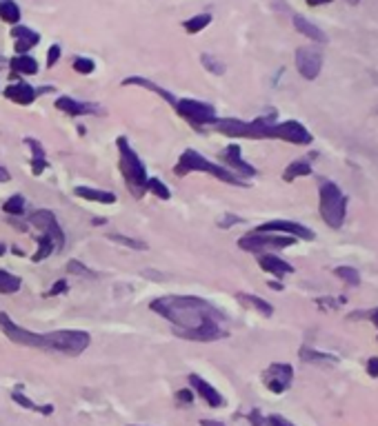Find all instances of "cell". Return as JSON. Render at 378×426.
Segmentation results:
<instances>
[{"instance_id":"e0dca14e","label":"cell","mask_w":378,"mask_h":426,"mask_svg":"<svg viewBox=\"0 0 378 426\" xmlns=\"http://www.w3.org/2000/svg\"><path fill=\"white\" fill-rule=\"evenodd\" d=\"M258 266L262 271H267V274H272L274 278H278V280L294 274V266L287 260L278 258L276 254H262V256H258Z\"/></svg>"},{"instance_id":"7402d4cb","label":"cell","mask_w":378,"mask_h":426,"mask_svg":"<svg viewBox=\"0 0 378 426\" xmlns=\"http://www.w3.org/2000/svg\"><path fill=\"white\" fill-rule=\"evenodd\" d=\"M236 300H238L242 306L254 308V311L260 313L262 318H272V316H274V306H272L267 300H262L260 296H254V293H236Z\"/></svg>"},{"instance_id":"816d5d0a","label":"cell","mask_w":378,"mask_h":426,"mask_svg":"<svg viewBox=\"0 0 378 426\" xmlns=\"http://www.w3.org/2000/svg\"><path fill=\"white\" fill-rule=\"evenodd\" d=\"M376 340H378V338H376Z\"/></svg>"},{"instance_id":"3957f363","label":"cell","mask_w":378,"mask_h":426,"mask_svg":"<svg viewBox=\"0 0 378 426\" xmlns=\"http://www.w3.org/2000/svg\"><path fill=\"white\" fill-rule=\"evenodd\" d=\"M318 211L323 222L338 231L347 218V196L334 180L318 178Z\"/></svg>"},{"instance_id":"ba28073f","label":"cell","mask_w":378,"mask_h":426,"mask_svg":"<svg viewBox=\"0 0 378 426\" xmlns=\"http://www.w3.org/2000/svg\"><path fill=\"white\" fill-rule=\"evenodd\" d=\"M265 389L274 395H282L294 384V366L287 362H274L262 371Z\"/></svg>"},{"instance_id":"83f0119b","label":"cell","mask_w":378,"mask_h":426,"mask_svg":"<svg viewBox=\"0 0 378 426\" xmlns=\"http://www.w3.org/2000/svg\"><path fill=\"white\" fill-rule=\"evenodd\" d=\"M300 360L302 362H312V364H336L338 358L332 353H323V351H316L312 346H302L300 348Z\"/></svg>"},{"instance_id":"f1b7e54d","label":"cell","mask_w":378,"mask_h":426,"mask_svg":"<svg viewBox=\"0 0 378 426\" xmlns=\"http://www.w3.org/2000/svg\"><path fill=\"white\" fill-rule=\"evenodd\" d=\"M21 286H23V280L9 274V271H3L0 269V293L3 296H11V293H18L21 291Z\"/></svg>"},{"instance_id":"30bf717a","label":"cell","mask_w":378,"mask_h":426,"mask_svg":"<svg viewBox=\"0 0 378 426\" xmlns=\"http://www.w3.org/2000/svg\"><path fill=\"white\" fill-rule=\"evenodd\" d=\"M294 65H296V71L305 80H316L320 76V69H323V51L316 45L298 47L294 53Z\"/></svg>"},{"instance_id":"bcb514c9","label":"cell","mask_w":378,"mask_h":426,"mask_svg":"<svg viewBox=\"0 0 378 426\" xmlns=\"http://www.w3.org/2000/svg\"><path fill=\"white\" fill-rule=\"evenodd\" d=\"M305 3H307L310 7H323V5H330V3H334V0H305Z\"/></svg>"},{"instance_id":"ac0fdd59","label":"cell","mask_w":378,"mask_h":426,"mask_svg":"<svg viewBox=\"0 0 378 426\" xmlns=\"http://www.w3.org/2000/svg\"><path fill=\"white\" fill-rule=\"evenodd\" d=\"M56 109L63 111V113H67V115H89V113H98V105L76 100V98H71V95H61V98H56Z\"/></svg>"},{"instance_id":"4316f807","label":"cell","mask_w":378,"mask_h":426,"mask_svg":"<svg viewBox=\"0 0 378 426\" xmlns=\"http://www.w3.org/2000/svg\"><path fill=\"white\" fill-rule=\"evenodd\" d=\"M0 21L11 27L21 25V7L16 0H0Z\"/></svg>"},{"instance_id":"d4e9b609","label":"cell","mask_w":378,"mask_h":426,"mask_svg":"<svg viewBox=\"0 0 378 426\" xmlns=\"http://www.w3.org/2000/svg\"><path fill=\"white\" fill-rule=\"evenodd\" d=\"M314 173V167L307 158H298L294 162H290L285 167V171H282V180L285 182H294L296 178H307Z\"/></svg>"},{"instance_id":"5bb4252c","label":"cell","mask_w":378,"mask_h":426,"mask_svg":"<svg viewBox=\"0 0 378 426\" xmlns=\"http://www.w3.org/2000/svg\"><path fill=\"white\" fill-rule=\"evenodd\" d=\"M187 382H189V386H192L194 395H198L207 406H212V409H220V406H225V398L216 391V386H212L200 375H196V373L187 375Z\"/></svg>"},{"instance_id":"44dd1931","label":"cell","mask_w":378,"mask_h":426,"mask_svg":"<svg viewBox=\"0 0 378 426\" xmlns=\"http://www.w3.org/2000/svg\"><path fill=\"white\" fill-rule=\"evenodd\" d=\"M11 400L21 406V409H27V411H31V413H41V415H51L53 411H56V406L53 404H36L31 398H27V393L25 391H21V389H14L11 391Z\"/></svg>"},{"instance_id":"ffe728a7","label":"cell","mask_w":378,"mask_h":426,"mask_svg":"<svg viewBox=\"0 0 378 426\" xmlns=\"http://www.w3.org/2000/svg\"><path fill=\"white\" fill-rule=\"evenodd\" d=\"M121 85H136V87H143V89H149V91H154L156 95H158V98H163L165 103H169V105H172L174 107V103L178 100L176 98V95L172 93V91H169V89H165V87H160V85H156V83H151L149 78H141V76H129V78H125Z\"/></svg>"},{"instance_id":"9c48e42d","label":"cell","mask_w":378,"mask_h":426,"mask_svg":"<svg viewBox=\"0 0 378 426\" xmlns=\"http://www.w3.org/2000/svg\"><path fill=\"white\" fill-rule=\"evenodd\" d=\"M254 234H280V236H290L296 240H305V242L316 240V234L310 227L294 222V220H267V222L258 224L254 229Z\"/></svg>"},{"instance_id":"603a6c76","label":"cell","mask_w":378,"mask_h":426,"mask_svg":"<svg viewBox=\"0 0 378 426\" xmlns=\"http://www.w3.org/2000/svg\"><path fill=\"white\" fill-rule=\"evenodd\" d=\"M73 196H78L83 200H89V202H98V204H113V202H116V196H113L111 191L91 189V187H76Z\"/></svg>"},{"instance_id":"836d02e7","label":"cell","mask_w":378,"mask_h":426,"mask_svg":"<svg viewBox=\"0 0 378 426\" xmlns=\"http://www.w3.org/2000/svg\"><path fill=\"white\" fill-rule=\"evenodd\" d=\"M107 238L111 242H116L121 246H127V249H134V251H145L147 244L143 240H136V238H129V236H123V234H107Z\"/></svg>"},{"instance_id":"f5cc1de1","label":"cell","mask_w":378,"mask_h":426,"mask_svg":"<svg viewBox=\"0 0 378 426\" xmlns=\"http://www.w3.org/2000/svg\"><path fill=\"white\" fill-rule=\"evenodd\" d=\"M134 426H136V424H134Z\"/></svg>"},{"instance_id":"8d00e7d4","label":"cell","mask_w":378,"mask_h":426,"mask_svg":"<svg viewBox=\"0 0 378 426\" xmlns=\"http://www.w3.org/2000/svg\"><path fill=\"white\" fill-rule=\"evenodd\" d=\"M200 63H203V67L210 71V73H216V76H223L225 73V63H220V61H216V58L212 56V53H203L200 56Z\"/></svg>"},{"instance_id":"7c38bea8","label":"cell","mask_w":378,"mask_h":426,"mask_svg":"<svg viewBox=\"0 0 378 426\" xmlns=\"http://www.w3.org/2000/svg\"><path fill=\"white\" fill-rule=\"evenodd\" d=\"M272 140H282V142H290V145H298V147H305L314 142V135L312 131L298 123V120H282V123H274L272 129Z\"/></svg>"},{"instance_id":"e575fe53","label":"cell","mask_w":378,"mask_h":426,"mask_svg":"<svg viewBox=\"0 0 378 426\" xmlns=\"http://www.w3.org/2000/svg\"><path fill=\"white\" fill-rule=\"evenodd\" d=\"M71 67H73L76 73H81V76H89V73L96 71V63H93L91 58H85V56H76Z\"/></svg>"},{"instance_id":"cb8c5ba5","label":"cell","mask_w":378,"mask_h":426,"mask_svg":"<svg viewBox=\"0 0 378 426\" xmlns=\"http://www.w3.org/2000/svg\"><path fill=\"white\" fill-rule=\"evenodd\" d=\"M27 147L31 149V173L34 176H41V173L47 169V153H45V147L38 142L36 138H25Z\"/></svg>"},{"instance_id":"7bdbcfd3","label":"cell","mask_w":378,"mask_h":426,"mask_svg":"<svg viewBox=\"0 0 378 426\" xmlns=\"http://www.w3.org/2000/svg\"><path fill=\"white\" fill-rule=\"evenodd\" d=\"M238 222H242V218H238V216H232V213H227V216L218 222L223 229H227V227H232V224H238Z\"/></svg>"},{"instance_id":"c3c4849f","label":"cell","mask_w":378,"mask_h":426,"mask_svg":"<svg viewBox=\"0 0 378 426\" xmlns=\"http://www.w3.org/2000/svg\"><path fill=\"white\" fill-rule=\"evenodd\" d=\"M270 286L274 289V291H282V284L278 282V280H274V282H270Z\"/></svg>"},{"instance_id":"f6af8a7d","label":"cell","mask_w":378,"mask_h":426,"mask_svg":"<svg viewBox=\"0 0 378 426\" xmlns=\"http://www.w3.org/2000/svg\"><path fill=\"white\" fill-rule=\"evenodd\" d=\"M9 180H11V173H9V169L0 165V182H9Z\"/></svg>"},{"instance_id":"6da1fadb","label":"cell","mask_w":378,"mask_h":426,"mask_svg":"<svg viewBox=\"0 0 378 426\" xmlns=\"http://www.w3.org/2000/svg\"><path fill=\"white\" fill-rule=\"evenodd\" d=\"M149 308L174 326V333L189 342H216L227 336L225 316L214 304L196 296H163L149 302Z\"/></svg>"},{"instance_id":"8992f818","label":"cell","mask_w":378,"mask_h":426,"mask_svg":"<svg viewBox=\"0 0 378 426\" xmlns=\"http://www.w3.org/2000/svg\"><path fill=\"white\" fill-rule=\"evenodd\" d=\"M174 109L180 118H185L194 129H205L212 127L214 120L218 118L216 107L205 103V100H196V98H178L174 103Z\"/></svg>"},{"instance_id":"4fadbf2b","label":"cell","mask_w":378,"mask_h":426,"mask_svg":"<svg viewBox=\"0 0 378 426\" xmlns=\"http://www.w3.org/2000/svg\"><path fill=\"white\" fill-rule=\"evenodd\" d=\"M223 160H225L227 169H230L232 173H236L238 178H254V176H258V169L242 158V149H240L238 142H232V145H227L223 149Z\"/></svg>"},{"instance_id":"60d3db41","label":"cell","mask_w":378,"mask_h":426,"mask_svg":"<svg viewBox=\"0 0 378 426\" xmlns=\"http://www.w3.org/2000/svg\"><path fill=\"white\" fill-rule=\"evenodd\" d=\"M69 289V284H67V280H58V282H53V286L47 291V298H53V296H61V293H65Z\"/></svg>"},{"instance_id":"277c9868","label":"cell","mask_w":378,"mask_h":426,"mask_svg":"<svg viewBox=\"0 0 378 426\" xmlns=\"http://www.w3.org/2000/svg\"><path fill=\"white\" fill-rule=\"evenodd\" d=\"M118 145V156H121V173H123V178H125V185L129 189V193L134 196L136 200L145 196V191H147V169H145V162L141 160V156L134 151V147L129 145V140L125 138V135H121V138L116 140Z\"/></svg>"},{"instance_id":"ab89813d","label":"cell","mask_w":378,"mask_h":426,"mask_svg":"<svg viewBox=\"0 0 378 426\" xmlns=\"http://www.w3.org/2000/svg\"><path fill=\"white\" fill-rule=\"evenodd\" d=\"M176 402L183 404V406H192V402H194V391H192V389H180V391L176 393Z\"/></svg>"},{"instance_id":"5b68a950","label":"cell","mask_w":378,"mask_h":426,"mask_svg":"<svg viewBox=\"0 0 378 426\" xmlns=\"http://www.w3.org/2000/svg\"><path fill=\"white\" fill-rule=\"evenodd\" d=\"M91 344V336L81 328H61V331L43 333V351L47 353H61L76 358L85 353Z\"/></svg>"},{"instance_id":"f35d334b","label":"cell","mask_w":378,"mask_h":426,"mask_svg":"<svg viewBox=\"0 0 378 426\" xmlns=\"http://www.w3.org/2000/svg\"><path fill=\"white\" fill-rule=\"evenodd\" d=\"M58 61H61V45H51V47L47 49V67L51 69Z\"/></svg>"},{"instance_id":"7dc6e473","label":"cell","mask_w":378,"mask_h":426,"mask_svg":"<svg viewBox=\"0 0 378 426\" xmlns=\"http://www.w3.org/2000/svg\"><path fill=\"white\" fill-rule=\"evenodd\" d=\"M200 426H225V424L216 420H200Z\"/></svg>"},{"instance_id":"b9f144b4","label":"cell","mask_w":378,"mask_h":426,"mask_svg":"<svg viewBox=\"0 0 378 426\" xmlns=\"http://www.w3.org/2000/svg\"><path fill=\"white\" fill-rule=\"evenodd\" d=\"M265 422H267V426H296L294 422H290L282 415H270V417H265Z\"/></svg>"},{"instance_id":"8fae6325","label":"cell","mask_w":378,"mask_h":426,"mask_svg":"<svg viewBox=\"0 0 378 426\" xmlns=\"http://www.w3.org/2000/svg\"><path fill=\"white\" fill-rule=\"evenodd\" d=\"M29 224L36 227L43 236H49L56 242V254H61V251L65 249V231L61 229L58 220H56L53 211H49V209L34 211L29 216Z\"/></svg>"},{"instance_id":"ee69618b","label":"cell","mask_w":378,"mask_h":426,"mask_svg":"<svg viewBox=\"0 0 378 426\" xmlns=\"http://www.w3.org/2000/svg\"><path fill=\"white\" fill-rule=\"evenodd\" d=\"M365 320H369V322L378 328V306L372 308V311H365Z\"/></svg>"},{"instance_id":"484cf974","label":"cell","mask_w":378,"mask_h":426,"mask_svg":"<svg viewBox=\"0 0 378 426\" xmlns=\"http://www.w3.org/2000/svg\"><path fill=\"white\" fill-rule=\"evenodd\" d=\"M9 69L16 73V76H36L38 73V61L29 53H23V56H14L9 61Z\"/></svg>"},{"instance_id":"2e32d148","label":"cell","mask_w":378,"mask_h":426,"mask_svg":"<svg viewBox=\"0 0 378 426\" xmlns=\"http://www.w3.org/2000/svg\"><path fill=\"white\" fill-rule=\"evenodd\" d=\"M3 93H5L7 100H11V103H16V105H21V107L34 105L36 98H38V89H34L31 85H27V83H23V80L5 87Z\"/></svg>"},{"instance_id":"d590c367","label":"cell","mask_w":378,"mask_h":426,"mask_svg":"<svg viewBox=\"0 0 378 426\" xmlns=\"http://www.w3.org/2000/svg\"><path fill=\"white\" fill-rule=\"evenodd\" d=\"M147 191H151L160 200H169V198H172V191H169V187L163 185V180H158V178H149L147 180Z\"/></svg>"},{"instance_id":"681fc988","label":"cell","mask_w":378,"mask_h":426,"mask_svg":"<svg viewBox=\"0 0 378 426\" xmlns=\"http://www.w3.org/2000/svg\"><path fill=\"white\" fill-rule=\"evenodd\" d=\"M5 251H7V246H5V244H0V256H5Z\"/></svg>"},{"instance_id":"f907efd6","label":"cell","mask_w":378,"mask_h":426,"mask_svg":"<svg viewBox=\"0 0 378 426\" xmlns=\"http://www.w3.org/2000/svg\"><path fill=\"white\" fill-rule=\"evenodd\" d=\"M345 3H349V5H358V0H345Z\"/></svg>"},{"instance_id":"4dcf8cb0","label":"cell","mask_w":378,"mask_h":426,"mask_svg":"<svg viewBox=\"0 0 378 426\" xmlns=\"http://www.w3.org/2000/svg\"><path fill=\"white\" fill-rule=\"evenodd\" d=\"M334 276L338 280H343L347 286H358V284H361V271H358L356 266H347V264L336 266L334 269Z\"/></svg>"},{"instance_id":"f546056e","label":"cell","mask_w":378,"mask_h":426,"mask_svg":"<svg viewBox=\"0 0 378 426\" xmlns=\"http://www.w3.org/2000/svg\"><path fill=\"white\" fill-rule=\"evenodd\" d=\"M210 23H212V14H196L192 18H187L183 23V29L187 33H200L205 27H210Z\"/></svg>"},{"instance_id":"1f68e13d","label":"cell","mask_w":378,"mask_h":426,"mask_svg":"<svg viewBox=\"0 0 378 426\" xmlns=\"http://www.w3.org/2000/svg\"><path fill=\"white\" fill-rule=\"evenodd\" d=\"M51 254H56V242H53L49 236H43V234H41V238H38V251L31 256V260H34V262H43V260H47Z\"/></svg>"},{"instance_id":"9a60e30c","label":"cell","mask_w":378,"mask_h":426,"mask_svg":"<svg viewBox=\"0 0 378 426\" xmlns=\"http://www.w3.org/2000/svg\"><path fill=\"white\" fill-rule=\"evenodd\" d=\"M11 36H14V51H16V56L29 53L38 43H41V33L25 27V25L11 27Z\"/></svg>"},{"instance_id":"52a82bcc","label":"cell","mask_w":378,"mask_h":426,"mask_svg":"<svg viewBox=\"0 0 378 426\" xmlns=\"http://www.w3.org/2000/svg\"><path fill=\"white\" fill-rule=\"evenodd\" d=\"M296 244V238H290V236H280V234H247L238 240V249L245 251V254H274V251H280V249H287Z\"/></svg>"},{"instance_id":"d6a6232c","label":"cell","mask_w":378,"mask_h":426,"mask_svg":"<svg viewBox=\"0 0 378 426\" xmlns=\"http://www.w3.org/2000/svg\"><path fill=\"white\" fill-rule=\"evenodd\" d=\"M3 211L9 213V216H23L25 213V198L21 196V193H16V196H11L9 200L3 202Z\"/></svg>"},{"instance_id":"7a4b0ae2","label":"cell","mask_w":378,"mask_h":426,"mask_svg":"<svg viewBox=\"0 0 378 426\" xmlns=\"http://www.w3.org/2000/svg\"><path fill=\"white\" fill-rule=\"evenodd\" d=\"M194 171H200V173H210V176H214L216 180L225 182V185H234V187H247V182H245L242 178H238L236 173H232L227 167L214 162V160H207L203 153L194 151V149H185L180 153V158L174 167V176L178 178H185L189 176V173H194Z\"/></svg>"},{"instance_id":"d6986e66","label":"cell","mask_w":378,"mask_h":426,"mask_svg":"<svg viewBox=\"0 0 378 426\" xmlns=\"http://www.w3.org/2000/svg\"><path fill=\"white\" fill-rule=\"evenodd\" d=\"M292 23H294V29H296L300 36L310 38L312 43H316V45H325V43H327V36H325V31L320 29L318 25H314L312 21H307L305 16L296 14V16L292 18Z\"/></svg>"},{"instance_id":"74e56055","label":"cell","mask_w":378,"mask_h":426,"mask_svg":"<svg viewBox=\"0 0 378 426\" xmlns=\"http://www.w3.org/2000/svg\"><path fill=\"white\" fill-rule=\"evenodd\" d=\"M67 271L69 274H73V276H85V278H96V274H93L91 269H87L83 262H78V260H69V264H67Z\"/></svg>"}]
</instances>
